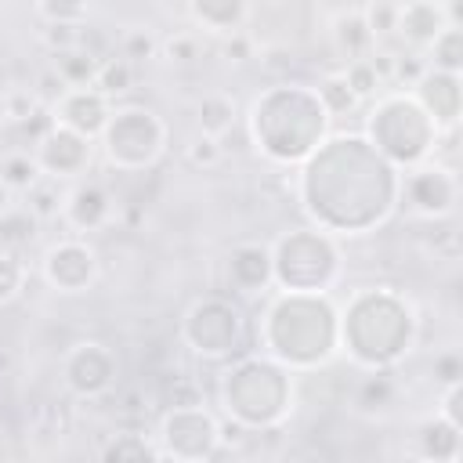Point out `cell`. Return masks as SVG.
<instances>
[{
	"instance_id": "cb8c5ba5",
	"label": "cell",
	"mask_w": 463,
	"mask_h": 463,
	"mask_svg": "<svg viewBox=\"0 0 463 463\" xmlns=\"http://www.w3.org/2000/svg\"><path fill=\"white\" fill-rule=\"evenodd\" d=\"M235 98L232 94H221V90H213V94H203L199 98V105H195V123H199V130L203 134H210V137H224L232 127H235Z\"/></svg>"
},
{
	"instance_id": "ab89813d",
	"label": "cell",
	"mask_w": 463,
	"mask_h": 463,
	"mask_svg": "<svg viewBox=\"0 0 463 463\" xmlns=\"http://www.w3.org/2000/svg\"><path fill=\"white\" fill-rule=\"evenodd\" d=\"M394 11H398V4H387V0H376L373 7L362 11L365 14V25H369V33L376 40L387 36V33H394Z\"/></svg>"
},
{
	"instance_id": "7402d4cb",
	"label": "cell",
	"mask_w": 463,
	"mask_h": 463,
	"mask_svg": "<svg viewBox=\"0 0 463 463\" xmlns=\"http://www.w3.org/2000/svg\"><path fill=\"white\" fill-rule=\"evenodd\" d=\"M333 47H336V54L344 61L365 58L369 51H376V36L369 33L362 11H347V14H336L333 18Z\"/></svg>"
},
{
	"instance_id": "836d02e7",
	"label": "cell",
	"mask_w": 463,
	"mask_h": 463,
	"mask_svg": "<svg viewBox=\"0 0 463 463\" xmlns=\"http://www.w3.org/2000/svg\"><path fill=\"white\" fill-rule=\"evenodd\" d=\"M184 159L192 163V166H199V170H213L221 159H224V145H221V137H210V134H195L188 145H184Z\"/></svg>"
},
{
	"instance_id": "e0dca14e",
	"label": "cell",
	"mask_w": 463,
	"mask_h": 463,
	"mask_svg": "<svg viewBox=\"0 0 463 463\" xmlns=\"http://www.w3.org/2000/svg\"><path fill=\"white\" fill-rule=\"evenodd\" d=\"M224 279L228 289L239 297H268L275 289L271 275V246L268 242H239L232 246L224 260Z\"/></svg>"
},
{
	"instance_id": "2e32d148",
	"label": "cell",
	"mask_w": 463,
	"mask_h": 463,
	"mask_svg": "<svg viewBox=\"0 0 463 463\" xmlns=\"http://www.w3.org/2000/svg\"><path fill=\"white\" fill-rule=\"evenodd\" d=\"M409 90L441 134H452L459 127V116H463V76L459 72H441L427 65V72Z\"/></svg>"
},
{
	"instance_id": "8d00e7d4",
	"label": "cell",
	"mask_w": 463,
	"mask_h": 463,
	"mask_svg": "<svg viewBox=\"0 0 463 463\" xmlns=\"http://www.w3.org/2000/svg\"><path fill=\"white\" fill-rule=\"evenodd\" d=\"M83 29H87V25H61V22H43V29H40V40H43V47H47L51 54H58V51H72V47H80V43H83Z\"/></svg>"
},
{
	"instance_id": "b9f144b4",
	"label": "cell",
	"mask_w": 463,
	"mask_h": 463,
	"mask_svg": "<svg viewBox=\"0 0 463 463\" xmlns=\"http://www.w3.org/2000/svg\"><path fill=\"white\" fill-rule=\"evenodd\" d=\"M434 412L445 416L449 423H459V427H463V380L441 387V398H438V409H434Z\"/></svg>"
},
{
	"instance_id": "5b68a950",
	"label": "cell",
	"mask_w": 463,
	"mask_h": 463,
	"mask_svg": "<svg viewBox=\"0 0 463 463\" xmlns=\"http://www.w3.org/2000/svg\"><path fill=\"white\" fill-rule=\"evenodd\" d=\"M224 416L253 430H279L293 412V373L271 354H239L221 376Z\"/></svg>"
},
{
	"instance_id": "f546056e",
	"label": "cell",
	"mask_w": 463,
	"mask_h": 463,
	"mask_svg": "<svg viewBox=\"0 0 463 463\" xmlns=\"http://www.w3.org/2000/svg\"><path fill=\"white\" fill-rule=\"evenodd\" d=\"M25 195H29V217L33 221H54V217H61L65 188L54 177H40Z\"/></svg>"
},
{
	"instance_id": "c3c4849f",
	"label": "cell",
	"mask_w": 463,
	"mask_h": 463,
	"mask_svg": "<svg viewBox=\"0 0 463 463\" xmlns=\"http://www.w3.org/2000/svg\"><path fill=\"white\" fill-rule=\"evenodd\" d=\"M0 134H4V116H0Z\"/></svg>"
},
{
	"instance_id": "ee69618b",
	"label": "cell",
	"mask_w": 463,
	"mask_h": 463,
	"mask_svg": "<svg viewBox=\"0 0 463 463\" xmlns=\"http://www.w3.org/2000/svg\"><path fill=\"white\" fill-rule=\"evenodd\" d=\"M221 54L228 61H246V58H253V40L242 29L239 33H228V36H221Z\"/></svg>"
},
{
	"instance_id": "5bb4252c",
	"label": "cell",
	"mask_w": 463,
	"mask_h": 463,
	"mask_svg": "<svg viewBox=\"0 0 463 463\" xmlns=\"http://www.w3.org/2000/svg\"><path fill=\"white\" fill-rule=\"evenodd\" d=\"M33 156L43 170V177H54V181H80L90 163H94V141L69 130V127H58L51 123L47 134L33 145Z\"/></svg>"
},
{
	"instance_id": "52a82bcc",
	"label": "cell",
	"mask_w": 463,
	"mask_h": 463,
	"mask_svg": "<svg viewBox=\"0 0 463 463\" xmlns=\"http://www.w3.org/2000/svg\"><path fill=\"white\" fill-rule=\"evenodd\" d=\"M271 246V275L275 289L297 293H329L344 275L340 239L322 228H289Z\"/></svg>"
},
{
	"instance_id": "8992f818",
	"label": "cell",
	"mask_w": 463,
	"mask_h": 463,
	"mask_svg": "<svg viewBox=\"0 0 463 463\" xmlns=\"http://www.w3.org/2000/svg\"><path fill=\"white\" fill-rule=\"evenodd\" d=\"M365 137L373 148L398 170H409L434 156L441 130L423 112V105L412 98V90H380L369 116H365Z\"/></svg>"
},
{
	"instance_id": "ffe728a7",
	"label": "cell",
	"mask_w": 463,
	"mask_h": 463,
	"mask_svg": "<svg viewBox=\"0 0 463 463\" xmlns=\"http://www.w3.org/2000/svg\"><path fill=\"white\" fill-rule=\"evenodd\" d=\"M416 456L434 463H456L463 456V427L449 423L445 416H427L416 427Z\"/></svg>"
},
{
	"instance_id": "6da1fadb",
	"label": "cell",
	"mask_w": 463,
	"mask_h": 463,
	"mask_svg": "<svg viewBox=\"0 0 463 463\" xmlns=\"http://www.w3.org/2000/svg\"><path fill=\"white\" fill-rule=\"evenodd\" d=\"M297 199L315 228L336 239L369 235L402 206V170L365 134H333L300 163Z\"/></svg>"
},
{
	"instance_id": "484cf974",
	"label": "cell",
	"mask_w": 463,
	"mask_h": 463,
	"mask_svg": "<svg viewBox=\"0 0 463 463\" xmlns=\"http://www.w3.org/2000/svg\"><path fill=\"white\" fill-rule=\"evenodd\" d=\"M134 76H137V65L127 61L123 54H112V58H101V61H98L94 87H98L109 101H116V98H123V94L134 87Z\"/></svg>"
},
{
	"instance_id": "f35d334b",
	"label": "cell",
	"mask_w": 463,
	"mask_h": 463,
	"mask_svg": "<svg viewBox=\"0 0 463 463\" xmlns=\"http://www.w3.org/2000/svg\"><path fill=\"white\" fill-rule=\"evenodd\" d=\"M156 51H159V43H156V36L152 33H145V29H127L123 33V40H119V54L127 58V61H145V58H156Z\"/></svg>"
},
{
	"instance_id": "ac0fdd59",
	"label": "cell",
	"mask_w": 463,
	"mask_h": 463,
	"mask_svg": "<svg viewBox=\"0 0 463 463\" xmlns=\"http://www.w3.org/2000/svg\"><path fill=\"white\" fill-rule=\"evenodd\" d=\"M112 217H116V203H112V192L101 181H76L72 188H65L61 221L76 235L101 232V228L112 224Z\"/></svg>"
},
{
	"instance_id": "4fadbf2b",
	"label": "cell",
	"mask_w": 463,
	"mask_h": 463,
	"mask_svg": "<svg viewBox=\"0 0 463 463\" xmlns=\"http://www.w3.org/2000/svg\"><path fill=\"white\" fill-rule=\"evenodd\" d=\"M116 373H119V362L112 354V347L101 340H80L61 358V380H65L69 394H76L83 402L109 394L116 387Z\"/></svg>"
},
{
	"instance_id": "f6af8a7d",
	"label": "cell",
	"mask_w": 463,
	"mask_h": 463,
	"mask_svg": "<svg viewBox=\"0 0 463 463\" xmlns=\"http://www.w3.org/2000/svg\"><path fill=\"white\" fill-rule=\"evenodd\" d=\"M170 405H199V402H206L203 398V387L195 383V380H181L177 387H170V398H166Z\"/></svg>"
},
{
	"instance_id": "9c48e42d",
	"label": "cell",
	"mask_w": 463,
	"mask_h": 463,
	"mask_svg": "<svg viewBox=\"0 0 463 463\" xmlns=\"http://www.w3.org/2000/svg\"><path fill=\"white\" fill-rule=\"evenodd\" d=\"M166 123L159 119V112L145 109V105H123L109 112V123L101 130V152L105 163L123 170V174H141L148 166L159 163V156L166 152Z\"/></svg>"
},
{
	"instance_id": "4dcf8cb0",
	"label": "cell",
	"mask_w": 463,
	"mask_h": 463,
	"mask_svg": "<svg viewBox=\"0 0 463 463\" xmlns=\"http://www.w3.org/2000/svg\"><path fill=\"white\" fill-rule=\"evenodd\" d=\"M391 402H394V380L387 376V369H369V376L358 383L354 405L362 412H376V409H387Z\"/></svg>"
},
{
	"instance_id": "d6a6232c",
	"label": "cell",
	"mask_w": 463,
	"mask_h": 463,
	"mask_svg": "<svg viewBox=\"0 0 463 463\" xmlns=\"http://www.w3.org/2000/svg\"><path fill=\"white\" fill-rule=\"evenodd\" d=\"M33 7L43 22H61V25H87L90 14L87 0H33Z\"/></svg>"
},
{
	"instance_id": "8fae6325",
	"label": "cell",
	"mask_w": 463,
	"mask_h": 463,
	"mask_svg": "<svg viewBox=\"0 0 463 463\" xmlns=\"http://www.w3.org/2000/svg\"><path fill=\"white\" fill-rule=\"evenodd\" d=\"M402 203L423 221H449L459 203V177L452 166L423 159L402 174Z\"/></svg>"
},
{
	"instance_id": "9a60e30c",
	"label": "cell",
	"mask_w": 463,
	"mask_h": 463,
	"mask_svg": "<svg viewBox=\"0 0 463 463\" xmlns=\"http://www.w3.org/2000/svg\"><path fill=\"white\" fill-rule=\"evenodd\" d=\"M47 109H51V119L58 127H69V130L98 141L101 130H105V123H109L112 101L90 83V87H65Z\"/></svg>"
},
{
	"instance_id": "7a4b0ae2",
	"label": "cell",
	"mask_w": 463,
	"mask_h": 463,
	"mask_svg": "<svg viewBox=\"0 0 463 463\" xmlns=\"http://www.w3.org/2000/svg\"><path fill=\"white\" fill-rule=\"evenodd\" d=\"M264 354L289 373H315L340 351V307L329 293L271 289L257 322Z\"/></svg>"
},
{
	"instance_id": "74e56055",
	"label": "cell",
	"mask_w": 463,
	"mask_h": 463,
	"mask_svg": "<svg viewBox=\"0 0 463 463\" xmlns=\"http://www.w3.org/2000/svg\"><path fill=\"white\" fill-rule=\"evenodd\" d=\"M423 72H427V58H420V54H391V80L387 83L409 90Z\"/></svg>"
},
{
	"instance_id": "7c38bea8",
	"label": "cell",
	"mask_w": 463,
	"mask_h": 463,
	"mask_svg": "<svg viewBox=\"0 0 463 463\" xmlns=\"http://www.w3.org/2000/svg\"><path fill=\"white\" fill-rule=\"evenodd\" d=\"M40 275L43 282L54 289V293H65V297H80L87 293L98 275H101V260H98V250L80 239V235H69V239H58L43 250L40 257Z\"/></svg>"
},
{
	"instance_id": "1f68e13d",
	"label": "cell",
	"mask_w": 463,
	"mask_h": 463,
	"mask_svg": "<svg viewBox=\"0 0 463 463\" xmlns=\"http://www.w3.org/2000/svg\"><path fill=\"white\" fill-rule=\"evenodd\" d=\"M344 80H347V87L358 94V101H365V98H376L387 83H383V76L376 72V65L369 61V54L365 58H354V61H344Z\"/></svg>"
},
{
	"instance_id": "ba28073f",
	"label": "cell",
	"mask_w": 463,
	"mask_h": 463,
	"mask_svg": "<svg viewBox=\"0 0 463 463\" xmlns=\"http://www.w3.org/2000/svg\"><path fill=\"white\" fill-rule=\"evenodd\" d=\"M246 336H250V322L246 311L221 293H206L199 297L184 318H181V340L192 354L206 358V362H228L239 358L246 351Z\"/></svg>"
},
{
	"instance_id": "83f0119b",
	"label": "cell",
	"mask_w": 463,
	"mask_h": 463,
	"mask_svg": "<svg viewBox=\"0 0 463 463\" xmlns=\"http://www.w3.org/2000/svg\"><path fill=\"white\" fill-rule=\"evenodd\" d=\"M40 177H43V170H40L33 152H7V156H0V181L11 192H29Z\"/></svg>"
},
{
	"instance_id": "7bdbcfd3",
	"label": "cell",
	"mask_w": 463,
	"mask_h": 463,
	"mask_svg": "<svg viewBox=\"0 0 463 463\" xmlns=\"http://www.w3.org/2000/svg\"><path fill=\"white\" fill-rule=\"evenodd\" d=\"M434 380L445 387V383H459L463 380V358H459V351H441L438 358H434Z\"/></svg>"
},
{
	"instance_id": "7dc6e473",
	"label": "cell",
	"mask_w": 463,
	"mask_h": 463,
	"mask_svg": "<svg viewBox=\"0 0 463 463\" xmlns=\"http://www.w3.org/2000/svg\"><path fill=\"white\" fill-rule=\"evenodd\" d=\"M11 206H14V192L0 181V221H4V217H11Z\"/></svg>"
},
{
	"instance_id": "60d3db41",
	"label": "cell",
	"mask_w": 463,
	"mask_h": 463,
	"mask_svg": "<svg viewBox=\"0 0 463 463\" xmlns=\"http://www.w3.org/2000/svg\"><path fill=\"white\" fill-rule=\"evenodd\" d=\"M199 51H203V43H199L195 33H174V36L163 43V54H166L170 61H195Z\"/></svg>"
},
{
	"instance_id": "30bf717a",
	"label": "cell",
	"mask_w": 463,
	"mask_h": 463,
	"mask_svg": "<svg viewBox=\"0 0 463 463\" xmlns=\"http://www.w3.org/2000/svg\"><path fill=\"white\" fill-rule=\"evenodd\" d=\"M156 441H159L163 459L203 463V459H213L221 452V420L206 409V402L166 405V412L159 416Z\"/></svg>"
},
{
	"instance_id": "d4e9b609",
	"label": "cell",
	"mask_w": 463,
	"mask_h": 463,
	"mask_svg": "<svg viewBox=\"0 0 463 463\" xmlns=\"http://www.w3.org/2000/svg\"><path fill=\"white\" fill-rule=\"evenodd\" d=\"M98 61H101V58L80 43V47H72V51H58L51 69H54V76H58L65 87H90V83H94V72H98Z\"/></svg>"
},
{
	"instance_id": "4316f807",
	"label": "cell",
	"mask_w": 463,
	"mask_h": 463,
	"mask_svg": "<svg viewBox=\"0 0 463 463\" xmlns=\"http://www.w3.org/2000/svg\"><path fill=\"white\" fill-rule=\"evenodd\" d=\"M427 65L441 72H463V25H445L430 47H427Z\"/></svg>"
},
{
	"instance_id": "603a6c76",
	"label": "cell",
	"mask_w": 463,
	"mask_h": 463,
	"mask_svg": "<svg viewBox=\"0 0 463 463\" xmlns=\"http://www.w3.org/2000/svg\"><path fill=\"white\" fill-rule=\"evenodd\" d=\"M98 459H105V463H145V459H163V452H159L156 438L137 434V430H119L98 449Z\"/></svg>"
},
{
	"instance_id": "3957f363",
	"label": "cell",
	"mask_w": 463,
	"mask_h": 463,
	"mask_svg": "<svg viewBox=\"0 0 463 463\" xmlns=\"http://www.w3.org/2000/svg\"><path fill=\"white\" fill-rule=\"evenodd\" d=\"M416 333V307L394 286H362L340 307V351L365 373L394 369L412 351Z\"/></svg>"
},
{
	"instance_id": "d590c367",
	"label": "cell",
	"mask_w": 463,
	"mask_h": 463,
	"mask_svg": "<svg viewBox=\"0 0 463 463\" xmlns=\"http://www.w3.org/2000/svg\"><path fill=\"white\" fill-rule=\"evenodd\" d=\"M22 289H25V264L11 250H0V304H11Z\"/></svg>"
},
{
	"instance_id": "d6986e66",
	"label": "cell",
	"mask_w": 463,
	"mask_h": 463,
	"mask_svg": "<svg viewBox=\"0 0 463 463\" xmlns=\"http://www.w3.org/2000/svg\"><path fill=\"white\" fill-rule=\"evenodd\" d=\"M449 25L441 0H405L394 11V33L412 47H430V40Z\"/></svg>"
},
{
	"instance_id": "277c9868",
	"label": "cell",
	"mask_w": 463,
	"mask_h": 463,
	"mask_svg": "<svg viewBox=\"0 0 463 463\" xmlns=\"http://www.w3.org/2000/svg\"><path fill=\"white\" fill-rule=\"evenodd\" d=\"M253 148L279 166H300L329 130V112L315 87L275 83L260 90L246 116Z\"/></svg>"
},
{
	"instance_id": "f1b7e54d",
	"label": "cell",
	"mask_w": 463,
	"mask_h": 463,
	"mask_svg": "<svg viewBox=\"0 0 463 463\" xmlns=\"http://www.w3.org/2000/svg\"><path fill=\"white\" fill-rule=\"evenodd\" d=\"M318 90V98H322V105H326V112H329V119L333 116H351L362 101H358V94L347 87V80H344V72L336 69V72H326L322 76V83L315 87Z\"/></svg>"
},
{
	"instance_id": "bcb514c9",
	"label": "cell",
	"mask_w": 463,
	"mask_h": 463,
	"mask_svg": "<svg viewBox=\"0 0 463 463\" xmlns=\"http://www.w3.org/2000/svg\"><path fill=\"white\" fill-rule=\"evenodd\" d=\"M246 434H250V430H246L239 420H232V416L221 420V449H224V445H242Z\"/></svg>"
},
{
	"instance_id": "44dd1931",
	"label": "cell",
	"mask_w": 463,
	"mask_h": 463,
	"mask_svg": "<svg viewBox=\"0 0 463 463\" xmlns=\"http://www.w3.org/2000/svg\"><path fill=\"white\" fill-rule=\"evenodd\" d=\"M188 14L203 33L228 36L239 33L250 18V0H188Z\"/></svg>"
},
{
	"instance_id": "e575fe53",
	"label": "cell",
	"mask_w": 463,
	"mask_h": 463,
	"mask_svg": "<svg viewBox=\"0 0 463 463\" xmlns=\"http://www.w3.org/2000/svg\"><path fill=\"white\" fill-rule=\"evenodd\" d=\"M36 109H43V101H40V94L36 90H7L4 94V101H0V116H4V123H25Z\"/></svg>"
}]
</instances>
